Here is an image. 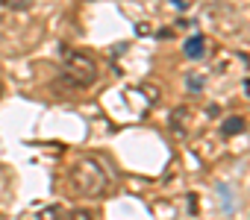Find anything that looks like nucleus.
Masks as SVG:
<instances>
[{
	"instance_id": "obj_1",
	"label": "nucleus",
	"mask_w": 250,
	"mask_h": 220,
	"mask_svg": "<svg viewBox=\"0 0 250 220\" xmlns=\"http://www.w3.org/2000/svg\"><path fill=\"white\" fill-rule=\"evenodd\" d=\"M71 185L83 197H100L109 188V173L103 170V165L97 159H80L71 167Z\"/></svg>"
},
{
	"instance_id": "obj_2",
	"label": "nucleus",
	"mask_w": 250,
	"mask_h": 220,
	"mask_svg": "<svg viewBox=\"0 0 250 220\" xmlns=\"http://www.w3.org/2000/svg\"><path fill=\"white\" fill-rule=\"evenodd\" d=\"M62 71L68 79H74L77 85H94L97 82V65L88 53L83 50H65L62 56Z\"/></svg>"
},
{
	"instance_id": "obj_3",
	"label": "nucleus",
	"mask_w": 250,
	"mask_h": 220,
	"mask_svg": "<svg viewBox=\"0 0 250 220\" xmlns=\"http://www.w3.org/2000/svg\"><path fill=\"white\" fill-rule=\"evenodd\" d=\"M203 47H206V38H203V36H191V38L186 41V56H188V59H200V56H203Z\"/></svg>"
},
{
	"instance_id": "obj_4",
	"label": "nucleus",
	"mask_w": 250,
	"mask_h": 220,
	"mask_svg": "<svg viewBox=\"0 0 250 220\" xmlns=\"http://www.w3.org/2000/svg\"><path fill=\"white\" fill-rule=\"evenodd\" d=\"M6 9H12V12H27V9H33V3L36 0H0Z\"/></svg>"
},
{
	"instance_id": "obj_5",
	"label": "nucleus",
	"mask_w": 250,
	"mask_h": 220,
	"mask_svg": "<svg viewBox=\"0 0 250 220\" xmlns=\"http://www.w3.org/2000/svg\"><path fill=\"white\" fill-rule=\"evenodd\" d=\"M244 129V121L241 118H227L224 121V135H238Z\"/></svg>"
},
{
	"instance_id": "obj_6",
	"label": "nucleus",
	"mask_w": 250,
	"mask_h": 220,
	"mask_svg": "<svg viewBox=\"0 0 250 220\" xmlns=\"http://www.w3.org/2000/svg\"><path fill=\"white\" fill-rule=\"evenodd\" d=\"M62 217H65L62 205H50V208H44V211L39 214V220H62Z\"/></svg>"
},
{
	"instance_id": "obj_7",
	"label": "nucleus",
	"mask_w": 250,
	"mask_h": 220,
	"mask_svg": "<svg viewBox=\"0 0 250 220\" xmlns=\"http://www.w3.org/2000/svg\"><path fill=\"white\" fill-rule=\"evenodd\" d=\"M62 220H94V214H91L88 208H74V211H68Z\"/></svg>"
},
{
	"instance_id": "obj_8",
	"label": "nucleus",
	"mask_w": 250,
	"mask_h": 220,
	"mask_svg": "<svg viewBox=\"0 0 250 220\" xmlns=\"http://www.w3.org/2000/svg\"><path fill=\"white\" fill-rule=\"evenodd\" d=\"M244 91H247V94H250V79H247V82H244Z\"/></svg>"
},
{
	"instance_id": "obj_9",
	"label": "nucleus",
	"mask_w": 250,
	"mask_h": 220,
	"mask_svg": "<svg viewBox=\"0 0 250 220\" xmlns=\"http://www.w3.org/2000/svg\"><path fill=\"white\" fill-rule=\"evenodd\" d=\"M0 94H3V82H0Z\"/></svg>"
}]
</instances>
